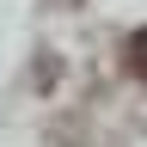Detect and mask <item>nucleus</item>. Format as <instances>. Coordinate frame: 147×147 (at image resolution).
Here are the masks:
<instances>
[{
    "label": "nucleus",
    "mask_w": 147,
    "mask_h": 147,
    "mask_svg": "<svg viewBox=\"0 0 147 147\" xmlns=\"http://www.w3.org/2000/svg\"><path fill=\"white\" fill-rule=\"evenodd\" d=\"M129 67H135V74H141V80H147V31L135 37V43H129Z\"/></svg>",
    "instance_id": "nucleus-1"
}]
</instances>
